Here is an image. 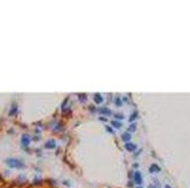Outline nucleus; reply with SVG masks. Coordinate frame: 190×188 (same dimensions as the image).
Returning <instances> with one entry per match:
<instances>
[{
  "label": "nucleus",
  "mask_w": 190,
  "mask_h": 188,
  "mask_svg": "<svg viewBox=\"0 0 190 188\" xmlns=\"http://www.w3.org/2000/svg\"><path fill=\"white\" fill-rule=\"evenodd\" d=\"M16 110H18V106L14 103V105L12 106V109H11V112H9V116H12V115H14V114H16Z\"/></svg>",
  "instance_id": "9b49d317"
},
{
  "label": "nucleus",
  "mask_w": 190,
  "mask_h": 188,
  "mask_svg": "<svg viewBox=\"0 0 190 188\" xmlns=\"http://www.w3.org/2000/svg\"><path fill=\"white\" fill-rule=\"evenodd\" d=\"M29 143H31V137H29V135H27V134L22 135V137H21V144H22V146L27 148V146L29 145Z\"/></svg>",
  "instance_id": "7ed1b4c3"
},
{
  "label": "nucleus",
  "mask_w": 190,
  "mask_h": 188,
  "mask_svg": "<svg viewBox=\"0 0 190 188\" xmlns=\"http://www.w3.org/2000/svg\"><path fill=\"white\" fill-rule=\"evenodd\" d=\"M56 146V142L54 139H49L46 142V144H44V148L46 149H54Z\"/></svg>",
  "instance_id": "423d86ee"
},
{
  "label": "nucleus",
  "mask_w": 190,
  "mask_h": 188,
  "mask_svg": "<svg viewBox=\"0 0 190 188\" xmlns=\"http://www.w3.org/2000/svg\"><path fill=\"white\" fill-rule=\"evenodd\" d=\"M111 125H113L114 128L119 129V128H121V122H119L118 120H113V121L111 122Z\"/></svg>",
  "instance_id": "9d476101"
},
{
  "label": "nucleus",
  "mask_w": 190,
  "mask_h": 188,
  "mask_svg": "<svg viewBox=\"0 0 190 188\" xmlns=\"http://www.w3.org/2000/svg\"><path fill=\"white\" fill-rule=\"evenodd\" d=\"M90 110H91V112H95V107H93V106H90Z\"/></svg>",
  "instance_id": "6ab92c4d"
},
{
  "label": "nucleus",
  "mask_w": 190,
  "mask_h": 188,
  "mask_svg": "<svg viewBox=\"0 0 190 188\" xmlns=\"http://www.w3.org/2000/svg\"><path fill=\"white\" fill-rule=\"evenodd\" d=\"M99 120H102V121H106V118L103 117V116H102V117H99Z\"/></svg>",
  "instance_id": "aec40b11"
},
{
  "label": "nucleus",
  "mask_w": 190,
  "mask_h": 188,
  "mask_svg": "<svg viewBox=\"0 0 190 188\" xmlns=\"http://www.w3.org/2000/svg\"><path fill=\"white\" fill-rule=\"evenodd\" d=\"M133 180H134V184L138 185V186H140V185L142 184V175L139 171L134 172V174H133Z\"/></svg>",
  "instance_id": "f03ea898"
},
{
  "label": "nucleus",
  "mask_w": 190,
  "mask_h": 188,
  "mask_svg": "<svg viewBox=\"0 0 190 188\" xmlns=\"http://www.w3.org/2000/svg\"><path fill=\"white\" fill-rule=\"evenodd\" d=\"M137 130V124H134V123H132L131 125H129V128H128V132H133Z\"/></svg>",
  "instance_id": "f8f14e48"
},
{
  "label": "nucleus",
  "mask_w": 190,
  "mask_h": 188,
  "mask_svg": "<svg viewBox=\"0 0 190 188\" xmlns=\"http://www.w3.org/2000/svg\"><path fill=\"white\" fill-rule=\"evenodd\" d=\"M137 188H143V187H141V186H138V187Z\"/></svg>",
  "instance_id": "4be33fe9"
},
{
  "label": "nucleus",
  "mask_w": 190,
  "mask_h": 188,
  "mask_svg": "<svg viewBox=\"0 0 190 188\" xmlns=\"http://www.w3.org/2000/svg\"><path fill=\"white\" fill-rule=\"evenodd\" d=\"M78 98H79V101H82V102H85L86 101V95L85 94H78Z\"/></svg>",
  "instance_id": "4468645a"
},
{
  "label": "nucleus",
  "mask_w": 190,
  "mask_h": 188,
  "mask_svg": "<svg viewBox=\"0 0 190 188\" xmlns=\"http://www.w3.org/2000/svg\"><path fill=\"white\" fill-rule=\"evenodd\" d=\"M105 129H106V131H109L110 134H113V129H112L111 127H109V125H107V127H106Z\"/></svg>",
  "instance_id": "f3484780"
},
{
  "label": "nucleus",
  "mask_w": 190,
  "mask_h": 188,
  "mask_svg": "<svg viewBox=\"0 0 190 188\" xmlns=\"http://www.w3.org/2000/svg\"><path fill=\"white\" fill-rule=\"evenodd\" d=\"M6 164L9 167H12V168H23L25 167V164L21 160L16 159V158H8V159H6Z\"/></svg>",
  "instance_id": "f257e3e1"
},
{
  "label": "nucleus",
  "mask_w": 190,
  "mask_h": 188,
  "mask_svg": "<svg viewBox=\"0 0 190 188\" xmlns=\"http://www.w3.org/2000/svg\"><path fill=\"white\" fill-rule=\"evenodd\" d=\"M131 138H132V136H131V134L128 131H126V132H124L123 135H121V139L124 140L125 143H128L129 140H131Z\"/></svg>",
  "instance_id": "1a4fd4ad"
},
{
  "label": "nucleus",
  "mask_w": 190,
  "mask_h": 188,
  "mask_svg": "<svg viewBox=\"0 0 190 188\" xmlns=\"http://www.w3.org/2000/svg\"><path fill=\"white\" fill-rule=\"evenodd\" d=\"M93 101L96 102V103H102L104 99H103V95L102 94H99V93H96L95 95H93Z\"/></svg>",
  "instance_id": "6e6552de"
},
{
  "label": "nucleus",
  "mask_w": 190,
  "mask_h": 188,
  "mask_svg": "<svg viewBox=\"0 0 190 188\" xmlns=\"http://www.w3.org/2000/svg\"><path fill=\"white\" fill-rule=\"evenodd\" d=\"M160 171H161V168L156 164H152L149 166V173H159Z\"/></svg>",
  "instance_id": "0eeeda50"
},
{
  "label": "nucleus",
  "mask_w": 190,
  "mask_h": 188,
  "mask_svg": "<svg viewBox=\"0 0 190 188\" xmlns=\"http://www.w3.org/2000/svg\"><path fill=\"white\" fill-rule=\"evenodd\" d=\"M148 188H158V187H156L155 185H149V186H148Z\"/></svg>",
  "instance_id": "a211bd4d"
},
{
  "label": "nucleus",
  "mask_w": 190,
  "mask_h": 188,
  "mask_svg": "<svg viewBox=\"0 0 190 188\" xmlns=\"http://www.w3.org/2000/svg\"><path fill=\"white\" fill-rule=\"evenodd\" d=\"M125 149L127 151H129V152H133V151L137 150V145L131 143V142H128V143H125Z\"/></svg>",
  "instance_id": "20e7f679"
},
{
  "label": "nucleus",
  "mask_w": 190,
  "mask_h": 188,
  "mask_svg": "<svg viewBox=\"0 0 190 188\" xmlns=\"http://www.w3.org/2000/svg\"><path fill=\"white\" fill-rule=\"evenodd\" d=\"M114 103L117 106H121V105H123V101H121V99H120V98H115Z\"/></svg>",
  "instance_id": "2eb2a0df"
},
{
  "label": "nucleus",
  "mask_w": 190,
  "mask_h": 188,
  "mask_svg": "<svg viewBox=\"0 0 190 188\" xmlns=\"http://www.w3.org/2000/svg\"><path fill=\"white\" fill-rule=\"evenodd\" d=\"M98 113L102 114V115H106V116H110L111 114H112V112H111V109L106 108V107H102V108H99V109H98Z\"/></svg>",
  "instance_id": "39448f33"
},
{
  "label": "nucleus",
  "mask_w": 190,
  "mask_h": 188,
  "mask_svg": "<svg viewBox=\"0 0 190 188\" xmlns=\"http://www.w3.org/2000/svg\"><path fill=\"white\" fill-rule=\"evenodd\" d=\"M137 116H138V113H137V112H134V113L131 114V116H129V122H133V121L137 118Z\"/></svg>",
  "instance_id": "ddd939ff"
},
{
  "label": "nucleus",
  "mask_w": 190,
  "mask_h": 188,
  "mask_svg": "<svg viewBox=\"0 0 190 188\" xmlns=\"http://www.w3.org/2000/svg\"><path fill=\"white\" fill-rule=\"evenodd\" d=\"M164 188H172V187H170L169 185H164Z\"/></svg>",
  "instance_id": "412c9836"
},
{
  "label": "nucleus",
  "mask_w": 190,
  "mask_h": 188,
  "mask_svg": "<svg viewBox=\"0 0 190 188\" xmlns=\"http://www.w3.org/2000/svg\"><path fill=\"white\" fill-rule=\"evenodd\" d=\"M114 117L117 118V120H123V118H124V115H123V114H115Z\"/></svg>",
  "instance_id": "dca6fc26"
}]
</instances>
